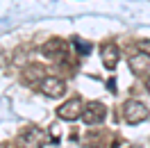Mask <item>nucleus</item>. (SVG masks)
<instances>
[{"label":"nucleus","mask_w":150,"mask_h":148,"mask_svg":"<svg viewBox=\"0 0 150 148\" xmlns=\"http://www.w3.org/2000/svg\"><path fill=\"white\" fill-rule=\"evenodd\" d=\"M123 116L130 125H137V123H143L148 119V107L141 100H127L123 105Z\"/></svg>","instance_id":"obj_1"},{"label":"nucleus","mask_w":150,"mask_h":148,"mask_svg":"<svg viewBox=\"0 0 150 148\" xmlns=\"http://www.w3.org/2000/svg\"><path fill=\"white\" fill-rule=\"evenodd\" d=\"M82 112H84V102L80 98H71V100L62 102L57 107V116L64 121H77V119H82Z\"/></svg>","instance_id":"obj_2"},{"label":"nucleus","mask_w":150,"mask_h":148,"mask_svg":"<svg viewBox=\"0 0 150 148\" xmlns=\"http://www.w3.org/2000/svg\"><path fill=\"white\" fill-rule=\"evenodd\" d=\"M18 146L21 148H43L46 146V134H43V130H39V128L23 130L21 137H18Z\"/></svg>","instance_id":"obj_3"},{"label":"nucleus","mask_w":150,"mask_h":148,"mask_svg":"<svg viewBox=\"0 0 150 148\" xmlns=\"http://www.w3.org/2000/svg\"><path fill=\"white\" fill-rule=\"evenodd\" d=\"M82 119H84L86 125H100L107 119V107L103 102H89V105H84Z\"/></svg>","instance_id":"obj_4"},{"label":"nucleus","mask_w":150,"mask_h":148,"mask_svg":"<svg viewBox=\"0 0 150 148\" xmlns=\"http://www.w3.org/2000/svg\"><path fill=\"white\" fill-rule=\"evenodd\" d=\"M39 87H41V91L46 93L48 98H59V96L66 93V82L62 78H57V75H46Z\"/></svg>","instance_id":"obj_5"},{"label":"nucleus","mask_w":150,"mask_h":148,"mask_svg":"<svg viewBox=\"0 0 150 148\" xmlns=\"http://www.w3.org/2000/svg\"><path fill=\"white\" fill-rule=\"evenodd\" d=\"M100 55H103V64L107 66V68H116L118 59H121V50H118L116 43L107 41V43H103V48H100Z\"/></svg>","instance_id":"obj_6"},{"label":"nucleus","mask_w":150,"mask_h":148,"mask_svg":"<svg viewBox=\"0 0 150 148\" xmlns=\"http://www.w3.org/2000/svg\"><path fill=\"white\" fill-rule=\"evenodd\" d=\"M64 50H66V43L62 41V39H57V37L48 39L46 43H43V48H41V53H43V55H46L48 59H57V57L66 55Z\"/></svg>","instance_id":"obj_7"},{"label":"nucleus","mask_w":150,"mask_h":148,"mask_svg":"<svg viewBox=\"0 0 150 148\" xmlns=\"http://www.w3.org/2000/svg\"><path fill=\"white\" fill-rule=\"evenodd\" d=\"M148 62H150V57H148V55L137 53V55H132V57H130V68L134 71V73H146V71H148Z\"/></svg>","instance_id":"obj_8"},{"label":"nucleus","mask_w":150,"mask_h":148,"mask_svg":"<svg viewBox=\"0 0 150 148\" xmlns=\"http://www.w3.org/2000/svg\"><path fill=\"white\" fill-rule=\"evenodd\" d=\"M46 68L39 64H30L28 68H25V73H23V78H25V82H41L43 78H46Z\"/></svg>","instance_id":"obj_9"},{"label":"nucleus","mask_w":150,"mask_h":148,"mask_svg":"<svg viewBox=\"0 0 150 148\" xmlns=\"http://www.w3.org/2000/svg\"><path fill=\"white\" fill-rule=\"evenodd\" d=\"M137 48H139V53L150 57V39H139V41H137Z\"/></svg>","instance_id":"obj_10"},{"label":"nucleus","mask_w":150,"mask_h":148,"mask_svg":"<svg viewBox=\"0 0 150 148\" xmlns=\"http://www.w3.org/2000/svg\"><path fill=\"white\" fill-rule=\"evenodd\" d=\"M146 87H148V91H150V75H148V82H146Z\"/></svg>","instance_id":"obj_11"}]
</instances>
